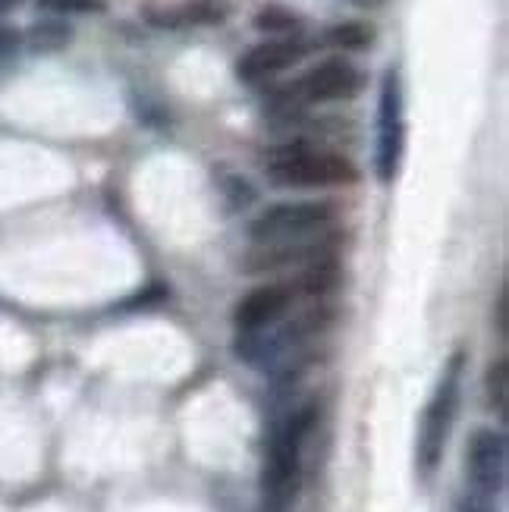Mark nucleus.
Masks as SVG:
<instances>
[{
    "label": "nucleus",
    "instance_id": "obj_14",
    "mask_svg": "<svg viewBox=\"0 0 509 512\" xmlns=\"http://www.w3.org/2000/svg\"><path fill=\"white\" fill-rule=\"evenodd\" d=\"M252 26H255L261 35H283V38H286V35L299 32L302 19H299L293 10L280 7V4H268V7H261V10L255 13Z\"/></svg>",
    "mask_w": 509,
    "mask_h": 512
},
{
    "label": "nucleus",
    "instance_id": "obj_6",
    "mask_svg": "<svg viewBox=\"0 0 509 512\" xmlns=\"http://www.w3.org/2000/svg\"><path fill=\"white\" fill-rule=\"evenodd\" d=\"M334 217H337V208L327 202H283L258 214L249 224V236L255 246H264V242L312 239L334 224Z\"/></svg>",
    "mask_w": 509,
    "mask_h": 512
},
{
    "label": "nucleus",
    "instance_id": "obj_1",
    "mask_svg": "<svg viewBox=\"0 0 509 512\" xmlns=\"http://www.w3.org/2000/svg\"><path fill=\"white\" fill-rule=\"evenodd\" d=\"M268 180L280 189H334L356 186L359 167L343 154L318 151L308 142H286L268 151Z\"/></svg>",
    "mask_w": 509,
    "mask_h": 512
},
{
    "label": "nucleus",
    "instance_id": "obj_18",
    "mask_svg": "<svg viewBox=\"0 0 509 512\" xmlns=\"http://www.w3.org/2000/svg\"><path fill=\"white\" fill-rule=\"evenodd\" d=\"M494 327L500 333V340L509 337V289H506V283L497 289V299H494Z\"/></svg>",
    "mask_w": 509,
    "mask_h": 512
},
{
    "label": "nucleus",
    "instance_id": "obj_21",
    "mask_svg": "<svg viewBox=\"0 0 509 512\" xmlns=\"http://www.w3.org/2000/svg\"><path fill=\"white\" fill-rule=\"evenodd\" d=\"M16 4H22V0H0V13H7V10H13Z\"/></svg>",
    "mask_w": 509,
    "mask_h": 512
},
{
    "label": "nucleus",
    "instance_id": "obj_3",
    "mask_svg": "<svg viewBox=\"0 0 509 512\" xmlns=\"http://www.w3.org/2000/svg\"><path fill=\"white\" fill-rule=\"evenodd\" d=\"M462 368H466V352H453V359L444 368V377L425 406L422 428H418V443H415V465L418 475L431 478L437 472L440 459H444V447L453 428V418L459 409V384H462Z\"/></svg>",
    "mask_w": 509,
    "mask_h": 512
},
{
    "label": "nucleus",
    "instance_id": "obj_12",
    "mask_svg": "<svg viewBox=\"0 0 509 512\" xmlns=\"http://www.w3.org/2000/svg\"><path fill=\"white\" fill-rule=\"evenodd\" d=\"M374 38H378V32H374L371 22H337V26H330L324 32V44H330V48H340V51H368Z\"/></svg>",
    "mask_w": 509,
    "mask_h": 512
},
{
    "label": "nucleus",
    "instance_id": "obj_15",
    "mask_svg": "<svg viewBox=\"0 0 509 512\" xmlns=\"http://www.w3.org/2000/svg\"><path fill=\"white\" fill-rule=\"evenodd\" d=\"M484 390H488V403H491V409H494L500 418H506V403H509V365H506V359L491 362L488 377H484Z\"/></svg>",
    "mask_w": 509,
    "mask_h": 512
},
{
    "label": "nucleus",
    "instance_id": "obj_22",
    "mask_svg": "<svg viewBox=\"0 0 509 512\" xmlns=\"http://www.w3.org/2000/svg\"><path fill=\"white\" fill-rule=\"evenodd\" d=\"M466 512H484V509H478V506H469Z\"/></svg>",
    "mask_w": 509,
    "mask_h": 512
},
{
    "label": "nucleus",
    "instance_id": "obj_7",
    "mask_svg": "<svg viewBox=\"0 0 509 512\" xmlns=\"http://www.w3.org/2000/svg\"><path fill=\"white\" fill-rule=\"evenodd\" d=\"M334 236H312V239H296V242H264L255 246L246 261H242V271L246 274H268V271H286V267H299L305 271L308 264L334 258Z\"/></svg>",
    "mask_w": 509,
    "mask_h": 512
},
{
    "label": "nucleus",
    "instance_id": "obj_13",
    "mask_svg": "<svg viewBox=\"0 0 509 512\" xmlns=\"http://www.w3.org/2000/svg\"><path fill=\"white\" fill-rule=\"evenodd\" d=\"M173 10H176L180 29H186V26H220L230 13L224 0H192V4L173 7Z\"/></svg>",
    "mask_w": 509,
    "mask_h": 512
},
{
    "label": "nucleus",
    "instance_id": "obj_17",
    "mask_svg": "<svg viewBox=\"0 0 509 512\" xmlns=\"http://www.w3.org/2000/svg\"><path fill=\"white\" fill-rule=\"evenodd\" d=\"M220 192H224L227 205H230L233 211H246V208L255 202V189H252V183L246 180V176H239V173H224V176H220Z\"/></svg>",
    "mask_w": 509,
    "mask_h": 512
},
{
    "label": "nucleus",
    "instance_id": "obj_5",
    "mask_svg": "<svg viewBox=\"0 0 509 512\" xmlns=\"http://www.w3.org/2000/svg\"><path fill=\"white\" fill-rule=\"evenodd\" d=\"M406 154V101L403 82L396 70H387L381 79L378 98V148H374V173L384 186H393L400 176Z\"/></svg>",
    "mask_w": 509,
    "mask_h": 512
},
{
    "label": "nucleus",
    "instance_id": "obj_19",
    "mask_svg": "<svg viewBox=\"0 0 509 512\" xmlns=\"http://www.w3.org/2000/svg\"><path fill=\"white\" fill-rule=\"evenodd\" d=\"M19 48V32L13 29H0V57L4 54H13Z\"/></svg>",
    "mask_w": 509,
    "mask_h": 512
},
{
    "label": "nucleus",
    "instance_id": "obj_20",
    "mask_svg": "<svg viewBox=\"0 0 509 512\" xmlns=\"http://www.w3.org/2000/svg\"><path fill=\"white\" fill-rule=\"evenodd\" d=\"M356 7H362V10H378V7H384L387 0H352Z\"/></svg>",
    "mask_w": 509,
    "mask_h": 512
},
{
    "label": "nucleus",
    "instance_id": "obj_11",
    "mask_svg": "<svg viewBox=\"0 0 509 512\" xmlns=\"http://www.w3.org/2000/svg\"><path fill=\"white\" fill-rule=\"evenodd\" d=\"M73 41V26L63 16H41L26 29V48L32 54H54Z\"/></svg>",
    "mask_w": 509,
    "mask_h": 512
},
{
    "label": "nucleus",
    "instance_id": "obj_16",
    "mask_svg": "<svg viewBox=\"0 0 509 512\" xmlns=\"http://www.w3.org/2000/svg\"><path fill=\"white\" fill-rule=\"evenodd\" d=\"M35 7L48 16H88L104 13L107 0H35Z\"/></svg>",
    "mask_w": 509,
    "mask_h": 512
},
{
    "label": "nucleus",
    "instance_id": "obj_4",
    "mask_svg": "<svg viewBox=\"0 0 509 512\" xmlns=\"http://www.w3.org/2000/svg\"><path fill=\"white\" fill-rule=\"evenodd\" d=\"M315 406H305L302 412L286 418V425L274 434L271 456L264 465V503L271 512H280L293 500L302 472V443L315 425Z\"/></svg>",
    "mask_w": 509,
    "mask_h": 512
},
{
    "label": "nucleus",
    "instance_id": "obj_8",
    "mask_svg": "<svg viewBox=\"0 0 509 512\" xmlns=\"http://www.w3.org/2000/svg\"><path fill=\"white\" fill-rule=\"evenodd\" d=\"M506 434L494 428H478L469 440V478L475 491L497 497L506 487Z\"/></svg>",
    "mask_w": 509,
    "mask_h": 512
},
{
    "label": "nucleus",
    "instance_id": "obj_10",
    "mask_svg": "<svg viewBox=\"0 0 509 512\" xmlns=\"http://www.w3.org/2000/svg\"><path fill=\"white\" fill-rule=\"evenodd\" d=\"M308 54V44L299 38H274V41H261L252 51H246L236 63V76L242 82H261L271 79L283 70L296 66Z\"/></svg>",
    "mask_w": 509,
    "mask_h": 512
},
{
    "label": "nucleus",
    "instance_id": "obj_2",
    "mask_svg": "<svg viewBox=\"0 0 509 512\" xmlns=\"http://www.w3.org/2000/svg\"><path fill=\"white\" fill-rule=\"evenodd\" d=\"M365 73L346 57H330L312 66L302 79L283 85L274 95V110L280 117H293L308 104H330V101H349L365 88Z\"/></svg>",
    "mask_w": 509,
    "mask_h": 512
},
{
    "label": "nucleus",
    "instance_id": "obj_9",
    "mask_svg": "<svg viewBox=\"0 0 509 512\" xmlns=\"http://www.w3.org/2000/svg\"><path fill=\"white\" fill-rule=\"evenodd\" d=\"M293 299H296L293 283L258 286L246 299H239V305L233 308V324L239 327V333H255L264 327H274L286 311H290Z\"/></svg>",
    "mask_w": 509,
    "mask_h": 512
}]
</instances>
